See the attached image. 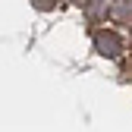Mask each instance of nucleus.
I'll list each match as a JSON object with an SVG mask.
<instances>
[{"label": "nucleus", "mask_w": 132, "mask_h": 132, "mask_svg": "<svg viewBox=\"0 0 132 132\" xmlns=\"http://www.w3.org/2000/svg\"><path fill=\"white\" fill-rule=\"evenodd\" d=\"M94 51L101 54V57H120L123 54V41H120V35L117 31H107V28H97L94 31Z\"/></svg>", "instance_id": "nucleus-1"}, {"label": "nucleus", "mask_w": 132, "mask_h": 132, "mask_svg": "<svg viewBox=\"0 0 132 132\" xmlns=\"http://www.w3.org/2000/svg\"><path fill=\"white\" fill-rule=\"evenodd\" d=\"M110 19L132 25V0H113V6H110Z\"/></svg>", "instance_id": "nucleus-2"}, {"label": "nucleus", "mask_w": 132, "mask_h": 132, "mask_svg": "<svg viewBox=\"0 0 132 132\" xmlns=\"http://www.w3.org/2000/svg\"><path fill=\"white\" fill-rule=\"evenodd\" d=\"M31 6H35V10H44V13H47V10H54V6H57V0H31Z\"/></svg>", "instance_id": "nucleus-3"}]
</instances>
